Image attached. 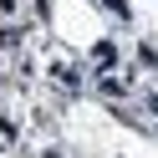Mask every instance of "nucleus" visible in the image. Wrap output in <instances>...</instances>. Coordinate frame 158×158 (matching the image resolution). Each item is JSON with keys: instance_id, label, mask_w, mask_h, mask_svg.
Segmentation results:
<instances>
[{"instance_id": "obj_2", "label": "nucleus", "mask_w": 158, "mask_h": 158, "mask_svg": "<svg viewBox=\"0 0 158 158\" xmlns=\"http://www.w3.org/2000/svg\"><path fill=\"white\" fill-rule=\"evenodd\" d=\"M102 5H107L112 15H127V0H102Z\"/></svg>"}, {"instance_id": "obj_1", "label": "nucleus", "mask_w": 158, "mask_h": 158, "mask_svg": "<svg viewBox=\"0 0 158 158\" xmlns=\"http://www.w3.org/2000/svg\"><path fill=\"white\" fill-rule=\"evenodd\" d=\"M97 87H102V92H107V97H123V92H127V87H123V82H117V77H102V82H97Z\"/></svg>"}]
</instances>
